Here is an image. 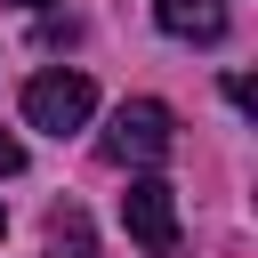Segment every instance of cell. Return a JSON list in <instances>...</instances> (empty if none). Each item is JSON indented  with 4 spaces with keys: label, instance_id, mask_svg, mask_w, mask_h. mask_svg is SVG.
Instances as JSON below:
<instances>
[{
    "label": "cell",
    "instance_id": "cell-1",
    "mask_svg": "<svg viewBox=\"0 0 258 258\" xmlns=\"http://www.w3.org/2000/svg\"><path fill=\"white\" fill-rule=\"evenodd\" d=\"M169 145H177V121L161 97H129L105 129V161H121V169H153V161H169Z\"/></svg>",
    "mask_w": 258,
    "mask_h": 258
},
{
    "label": "cell",
    "instance_id": "cell-2",
    "mask_svg": "<svg viewBox=\"0 0 258 258\" xmlns=\"http://www.w3.org/2000/svg\"><path fill=\"white\" fill-rule=\"evenodd\" d=\"M89 113H97V81H89V73H64V64H56V73H32V81H24V121H32V129L73 137Z\"/></svg>",
    "mask_w": 258,
    "mask_h": 258
},
{
    "label": "cell",
    "instance_id": "cell-3",
    "mask_svg": "<svg viewBox=\"0 0 258 258\" xmlns=\"http://www.w3.org/2000/svg\"><path fill=\"white\" fill-rule=\"evenodd\" d=\"M121 226H129L137 250L169 258V250H177V194H169L161 177H129V194H121Z\"/></svg>",
    "mask_w": 258,
    "mask_h": 258
},
{
    "label": "cell",
    "instance_id": "cell-4",
    "mask_svg": "<svg viewBox=\"0 0 258 258\" xmlns=\"http://www.w3.org/2000/svg\"><path fill=\"white\" fill-rule=\"evenodd\" d=\"M153 24L169 40H226V0H153Z\"/></svg>",
    "mask_w": 258,
    "mask_h": 258
},
{
    "label": "cell",
    "instance_id": "cell-5",
    "mask_svg": "<svg viewBox=\"0 0 258 258\" xmlns=\"http://www.w3.org/2000/svg\"><path fill=\"white\" fill-rule=\"evenodd\" d=\"M40 258H97V226H89L81 202L48 210V250H40Z\"/></svg>",
    "mask_w": 258,
    "mask_h": 258
},
{
    "label": "cell",
    "instance_id": "cell-6",
    "mask_svg": "<svg viewBox=\"0 0 258 258\" xmlns=\"http://www.w3.org/2000/svg\"><path fill=\"white\" fill-rule=\"evenodd\" d=\"M16 169H24V145H16L8 129H0V177H16Z\"/></svg>",
    "mask_w": 258,
    "mask_h": 258
},
{
    "label": "cell",
    "instance_id": "cell-7",
    "mask_svg": "<svg viewBox=\"0 0 258 258\" xmlns=\"http://www.w3.org/2000/svg\"><path fill=\"white\" fill-rule=\"evenodd\" d=\"M16 8H56V0H16Z\"/></svg>",
    "mask_w": 258,
    "mask_h": 258
},
{
    "label": "cell",
    "instance_id": "cell-8",
    "mask_svg": "<svg viewBox=\"0 0 258 258\" xmlns=\"http://www.w3.org/2000/svg\"><path fill=\"white\" fill-rule=\"evenodd\" d=\"M0 234H8V218H0Z\"/></svg>",
    "mask_w": 258,
    "mask_h": 258
}]
</instances>
